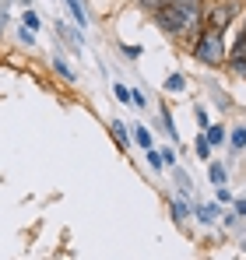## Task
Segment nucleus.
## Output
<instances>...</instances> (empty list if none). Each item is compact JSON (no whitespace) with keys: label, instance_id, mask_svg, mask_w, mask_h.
<instances>
[{"label":"nucleus","instance_id":"obj_1","mask_svg":"<svg viewBox=\"0 0 246 260\" xmlns=\"http://www.w3.org/2000/svg\"><path fill=\"white\" fill-rule=\"evenodd\" d=\"M155 14V21H159V28H162L165 36H187V32H194L197 25H201V11H183V7H176V4H162L159 11H151Z\"/></svg>","mask_w":246,"mask_h":260},{"label":"nucleus","instance_id":"obj_2","mask_svg":"<svg viewBox=\"0 0 246 260\" xmlns=\"http://www.w3.org/2000/svg\"><path fill=\"white\" fill-rule=\"evenodd\" d=\"M194 56H197L204 67H218V63H225V43H222V32L204 25V28L194 36Z\"/></svg>","mask_w":246,"mask_h":260},{"label":"nucleus","instance_id":"obj_3","mask_svg":"<svg viewBox=\"0 0 246 260\" xmlns=\"http://www.w3.org/2000/svg\"><path fill=\"white\" fill-rule=\"evenodd\" d=\"M201 18H204V25L207 28H225L229 25V18H232V7L229 4H218V7H211V11H201Z\"/></svg>","mask_w":246,"mask_h":260},{"label":"nucleus","instance_id":"obj_4","mask_svg":"<svg viewBox=\"0 0 246 260\" xmlns=\"http://www.w3.org/2000/svg\"><path fill=\"white\" fill-rule=\"evenodd\" d=\"M225 60H229V67H232L236 74H243V78H246V39H243V36L236 39V49H232Z\"/></svg>","mask_w":246,"mask_h":260},{"label":"nucleus","instance_id":"obj_5","mask_svg":"<svg viewBox=\"0 0 246 260\" xmlns=\"http://www.w3.org/2000/svg\"><path fill=\"white\" fill-rule=\"evenodd\" d=\"M56 32H60V36H64L71 46H74V53H81V49H84V39H81V28H78V25L71 28L67 21H56Z\"/></svg>","mask_w":246,"mask_h":260},{"label":"nucleus","instance_id":"obj_6","mask_svg":"<svg viewBox=\"0 0 246 260\" xmlns=\"http://www.w3.org/2000/svg\"><path fill=\"white\" fill-rule=\"evenodd\" d=\"M53 71H56V74H60L64 81H78V74H74V67H71V63H67V60H64L60 53H53Z\"/></svg>","mask_w":246,"mask_h":260},{"label":"nucleus","instance_id":"obj_7","mask_svg":"<svg viewBox=\"0 0 246 260\" xmlns=\"http://www.w3.org/2000/svg\"><path fill=\"white\" fill-rule=\"evenodd\" d=\"M64 4H67V11H71L74 25H78V28H84V25H88V18H84V4H81V0H64Z\"/></svg>","mask_w":246,"mask_h":260},{"label":"nucleus","instance_id":"obj_8","mask_svg":"<svg viewBox=\"0 0 246 260\" xmlns=\"http://www.w3.org/2000/svg\"><path fill=\"white\" fill-rule=\"evenodd\" d=\"M204 137H207V144H225V127L222 123H214V127H204Z\"/></svg>","mask_w":246,"mask_h":260},{"label":"nucleus","instance_id":"obj_9","mask_svg":"<svg viewBox=\"0 0 246 260\" xmlns=\"http://www.w3.org/2000/svg\"><path fill=\"white\" fill-rule=\"evenodd\" d=\"M165 91H176V95L187 91V78H183V74H169V78H165Z\"/></svg>","mask_w":246,"mask_h":260},{"label":"nucleus","instance_id":"obj_10","mask_svg":"<svg viewBox=\"0 0 246 260\" xmlns=\"http://www.w3.org/2000/svg\"><path fill=\"white\" fill-rule=\"evenodd\" d=\"M134 141H137V144H141L144 151H148V148L155 144V141H151V130H148V127H134Z\"/></svg>","mask_w":246,"mask_h":260},{"label":"nucleus","instance_id":"obj_11","mask_svg":"<svg viewBox=\"0 0 246 260\" xmlns=\"http://www.w3.org/2000/svg\"><path fill=\"white\" fill-rule=\"evenodd\" d=\"M109 130H113V137H116V144H120V148H127V144H130V137H127V127H123L120 120H113V123H109Z\"/></svg>","mask_w":246,"mask_h":260},{"label":"nucleus","instance_id":"obj_12","mask_svg":"<svg viewBox=\"0 0 246 260\" xmlns=\"http://www.w3.org/2000/svg\"><path fill=\"white\" fill-rule=\"evenodd\" d=\"M229 141H232V148H236V151H246V127H236Z\"/></svg>","mask_w":246,"mask_h":260},{"label":"nucleus","instance_id":"obj_13","mask_svg":"<svg viewBox=\"0 0 246 260\" xmlns=\"http://www.w3.org/2000/svg\"><path fill=\"white\" fill-rule=\"evenodd\" d=\"M21 25H25V28H32V32H36V28H39L42 21H39V14H36V11H21Z\"/></svg>","mask_w":246,"mask_h":260},{"label":"nucleus","instance_id":"obj_14","mask_svg":"<svg viewBox=\"0 0 246 260\" xmlns=\"http://www.w3.org/2000/svg\"><path fill=\"white\" fill-rule=\"evenodd\" d=\"M197 218H201L204 225H211V221L218 218V208H211V204H204V208H197Z\"/></svg>","mask_w":246,"mask_h":260},{"label":"nucleus","instance_id":"obj_15","mask_svg":"<svg viewBox=\"0 0 246 260\" xmlns=\"http://www.w3.org/2000/svg\"><path fill=\"white\" fill-rule=\"evenodd\" d=\"M172 215L179 218V221H187V218H190V204H183V201H172Z\"/></svg>","mask_w":246,"mask_h":260},{"label":"nucleus","instance_id":"obj_16","mask_svg":"<svg viewBox=\"0 0 246 260\" xmlns=\"http://www.w3.org/2000/svg\"><path fill=\"white\" fill-rule=\"evenodd\" d=\"M18 43H21V46H36V36H32V28H25V25H21V28H18Z\"/></svg>","mask_w":246,"mask_h":260},{"label":"nucleus","instance_id":"obj_17","mask_svg":"<svg viewBox=\"0 0 246 260\" xmlns=\"http://www.w3.org/2000/svg\"><path fill=\"white\" fill-rule=\"evenodd\" d=\"M194 148H197V155H201V158H211V144H207V137H204V134L197 137V144H194Z\"/></svg>","mask_w":246,"mask_h":260},{"label":"nucleus","instance_id":"obj_18","mask_svg":"<svg viewBox=\"0 0 246 260\" xmlns=\"http://www.w3.org/2000/svg\"><path fill=\"white\" fill-rule=\"evenodd\" d=\"M162 123H165V134H169L172 141H179V134H176V127H172V116H169V109H162Z\"/></svg>","mask_w":246,"mask_h":260},{"label":"nucleus","instance_id":"obj_19","mask_svg":"<svg viewBox=\"0 0 246 260\" xmlns=\"http://www.w3.org/2000/svg\"><path fill=\"white\" fill-rule=\"evenodd\" d=\"M207 176H211V183H218V186L225 183V169H222V166H211V169H207Z\"/></svg>","mask_w":246,"mask_h":260},{"label":"nucleus","instance_id":"obj_20","mask_svg":"<svg viewBox=\"0 0 246 260\" xmlns=\"http://www.w3.org/2000/svg\"><path fill=\"white\" fill-rule=\"evenodd\" d=\"M130 102H134V109H148V99H144V95H141L137 88L130 91Z\"/></svg>","mask_w":246,"mask_h":260},{"label":"nucleus","instance_id":"obj_21","mask_svg":"<svg viewBox=\"0 0 246 260\" xmlns=\"http://www.w3.org/2000/svg\"><path fill=\"white\" fill-rule=\"evenodd\" d=\"M120 53L127 56V60H137V56H141V46H130V43H127V46H120Z\"/></svg>","mask_w":246,"mask_h":260},{"label":"nucleus","instance_id":"obj_22","mask_svg":"<svg viewBox=\"0 0 246 260\" xmlns=\"http://www.w3.org/2000/svg\"><path fill=\"white\" fill-rule=\"evenodd\" d=\"M113 91H116V99H120V102H130V88H127V85H116Z\"/></svg>","mask_w":246,"mask_h":260},{"label":"nucleus","instance_id":"obj_23","mask_svg":"<svg viewBox=\"0 0 246 260\" xmlns=\"http://www.w3.org/2000/svg\"><path fill=\"white\" fill-rule=\"evenodd\" d=\"M194 116H197V123H201V127H207V109H201V106H197V113H194Z\"/></svg>","mask_w":246,"mask_h":260},{"label":"nucleus","instance_id":"obj_24","mask_svg":"<svg viewBox=\"0 0 246 260\" xmlns=\"http://www.w3.org/2000/svg\"><path fill=\"white\" fill-rule=\"evenodd\" d=\"M236 215L246 218V197H239V201H236Z\"/></svg>","mask_w":246,"mask_h":260},{"label":"nucleus","instance_id":"obj_25","mask_svg":"<svg viewBox=\"0 0 246 260\" xmlns=\"http://www.w3.org/2000/svg\"><path fill=\"white\" fill-rule=\"evenodd\" d=\"M172 162H176V155H172V151L165 148V151H162V166H172Z\"/></svg>","mask_w":246,"mask_h":260},{"label":"nucleus","instance_id":"obj_26","mask_svg":"<svg viewBox=\"0 0 246 260\" xmlns=\"http://www.w3.org/2000/svg\"><path fill=\"white\" fill-rule=\"evenodd\" d=\"M4 21H7V14H0V32H4Z\"/></svg>","mask_w":246,"mask_h":260},{"label":"nucleus","instance_id":"obj_27","mask_svg":"<svg viewBox=\"0 0 246 260\" xmlns=\"http://www.w3.org/2000/svg\"><path fill=\"white\" fill-rule=\"evenodd\" d=\"M243 39H246V25H243Z\"/></svg>","mask_w":246,"mask_h":260}]
</instances>
